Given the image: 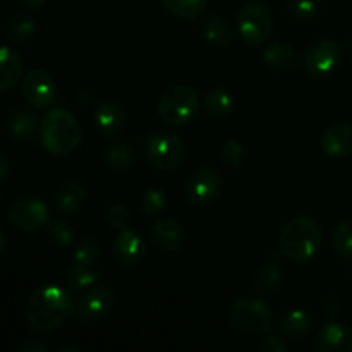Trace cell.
I'll return each instance as SVG.
<instances>
[{
    "instance_id": "6da1fadb",
    "label": "cell",
    "mask_w": 352,
    "mask_h": 352,
    "mask_svg": "<svg viewBox=\"0 0 352 352\" xmlns=\"http://www.w3.org/2000/svg\"><path fill=\"white\" fill-rule=\"evenodd\" d=\"M74 315V302L67 291L58 285L45 284L30 296L26 322L33 332L48 333L58 329Z\"/></svg>"
},
{
    "instance_id": "7a4b0ae2",
    "label": "cell",
    "mask_w": 352,
    "mask_h": 352,
    "mask_svg": "<svg viewBox=\"0 0 352 352\" xmlns=\"http://www.w3.org/2000/svg\"><path fill=\"white\" fill-rule=\"evenodd\" d=\"M322 226L308 215L289 220L278 237V251L292 263H306L313 260L322 250Z\"/></svg>"
},
{
    "instance_id": "3957f363",
    "label": "cell",
    "mask_w": 352,
    "mask_h": 352,
    "mask_svg": "<svg viewBox=\"0 0 352 352\" xmlns=\"http://www.w3.org/2000/svg\"><path fill=\"white\" fill-rule=\"evenodd\" d=\"M40 143L52 157H67L81 143V124L69 110H50L40 122Z\"/></svg>"
},
{
    "instance_id": "277c9868",
    "label": "cell",
    "mask_w": 352,
    "mask_h": 352,
    "mask_svg": "<svg viewBox=\"0 0 352 352\" xmlns=\"http://www.w3.org/2000/svg\"><path fill=\"white\" fill-rule=\"evenodd\" d=\"M199 96L191 86L177 85L165 89L157 105V112L168 126H186L199 112Z\"/></svg>"
},
{
    "instance_id": "5b68a950",
    "label": "cell",
    "mask_w": 352,
    "mask_h": 352,
    "mask_svg": "<svg viewBox=\"0 0 352 352\" xmlns=\"http://www.w3.org/2000/svg\"><path fill=\"white\" fill-rule=\"evenodd\" d=\"M229 320L234 329L248 336L268 332L274 323L270 305L260 298H241L230 306Z\"/></svg>"
},
{
    "instance_id": "8992f818",
    "label": "cell",
    "mask_w": 352,
    "mask_h": 352,
    "mask_svg": "<svg viewBox=\"0 0 352 352\" xmlns=\"http://www.w3.org/2000/svg\"><path fill=\"white\" fill-rule=\"evenodd\" d=\"M144 155L153 167L160 170H175L186 158L184 141L168 131H157L144 141Z\"/></svg>"
},
{
    "instance_id": "52a82bcc",
    "label": "cell",
    "mask_w": 352,
    "mask_h": 352,
    "mask_svg": "<svg viewBox=\"0 0 352 352\" xmlns=\"http://www.w3.org/2000/svg\"><path fill=\"white\" fill-rule=\"evenodd\" d=\"M236 28L239 36L246 43L260 45L270 38L274 31L272 10L261 2H248L241 7L236 17Z\"/></svg>"
},
{
    "instance_id": "ba28073f",
    "label": "cell",
    "mask_w": 352,
    "mask_h": 352,
    "mask_svg": "<svg viewBox=\"0 0 352 352\" xmlns=\"http://www.w3.org/2000/svg\"><path fill=\"white\" fill-rule=\"evenodd\" d=\"M10 222L23 232H36L50 220L47 203L33 195L19 196L10 206Z\"/></svg>"
},
{
    "instance_id": "9c48e42d",
    "label": "cell",
    "mask_w": 352,
    "mask_h": 352,
    "mask_svg": "<svg viewBox=\"0 0 352 352\" xmlns=\"http://www.w3.org/2000/svg\"><path fill=\"white\" fill-rule=\"evenodd\" d=\"M113 306H116V292L109 285H93L76 302L74 316L85 323L98 322L112 311Z\"/></svg>"
},
{
    "instance_id": "30bf717a",
    "label": "cell",
    "mask_w": 352,
    "mask_h": 352,
    "mask_svg": "<svg viewBox=\"0 0 352 352\" xmlns=\"http://www.w3.org/2000/svg\"><path fill=\"white\" fill-rule=\"evenodd\" d=\"M222 191V177L212 167L198 168L184 184V196L191 205L205 206L215 201Z\"/></svg>"
},
{
    "instance_id": "8fae6325",
    "label": "cell",
    "mask_w": 352,
    "mask_h": 352,
    "mask_svg": "<svg viewBox=\"0 0 352 352\" xmlns=\"http://www.w3.org/2000/svg\"><path fill=\"white\" fill-rule=\"evenodd\" d=\"M342 58V48L332 40L320 38L306 48L302 65L311 76H325L332 72Z\"/></svg>"
},
{
    "instance_id": "7c38bea8",
    "label": "cell",
    "mask_w": 352,
    "mask_h": 352,
    "mask_svg": "<svg viewBox=\"0 0 352 352\" xmlns=\"http://www.w3.org/2000/svg\"><path fill=\"white\" fill-rule=\"evenodd\" d=\"M55 91H57V86H55L54 78L45 69H31L23 78V85H21L23 98L34 109H45L52 105L55 100Z\"/></svg>"
},
{
    "instance_id": "4fadbf2b",
    "label": "cell",
    "mask_w": 352,
    "mask_h": 352,
    "mask_svg": "<svg viewBox=\"0 0 352 352\" xmlns=\"http://www.w3.org/2000/svg\"><path fill=\"white\" fill-rule=\"evenodd\" d=\"M112 256L122 267H136L146 256V243L134 230H119L112 244Z\"/></svg>"
},
{
    "instance_id": "5bb4252c",
    "label": "cell",
    "mask_w": 352,
    "mask_h": 352,
    "mask_svg": "<svg viewBox=\"0 0 352 352\" xmlns=\"http://www.w3.org/2000/svg\"><path fill=\"white\" fill-rule=\"evenodd\" d=\"M186 239H188L186 230L182 229L181 223L172 219L157 220L150 227L151 244L164 253H175V251L182 250Z\"/></svg>"
},
{
    "instance_id": "9a60e30c",
    "label": "cell",
    "mask_w": 352,
    "mask_h": 352,
    "mask_svg": "<svg viewBox=\"0 0 352 352\" xmlns=\"http://www.w3.org/2000/svg\"><path fill=\"white\" fill-rule=\"evenodd\" d=\"M93 117H95L96 129L103 138L119 136L126 127V112L122 105L113 100H107L96 105Z\"/></svg>"
},
{
    "instance_id": "2e32d148",
    "label": "cell",
    "mask_w": 352,
    "mask_h": 352,
    "mask_svg": "<svg viewBox=\"0 0 352 352\" xmlns=\"http://www.w3.org/2000/svg\"><path fill=\"white\" fill-rule=\"evenodd\" d=\"M315 349L318 352H352V330L342 323H327L316 333Z\"/></svg>"
},
{
    "instance_id": "e0dca14e",
    "label": "cell",
    "mask_w": 352,
    "mask_h": 352,
    "mask_svg": "<svg viewBox=\"0 0 352 352\" xmlns=\"http://www.w3.org/2000/svg\"><path fill=\"white\" fill-rule=\"evenodd\" d=\"M322 150L332 158H346L352 153V127L333 124L322 136Z\"/></svg>"
},
{
    "instance_id": "ac0fdd59",
    "label": "cell",
    "mask_w": 352,
    "mask_h": 352,
    "mask_svg": "<svg viewBox=\"0 0 352 352\" xmlns=\"http://www.w3.org/2000/svg\"><path fill=\"white\" fill-rule=\"evenodd\" d=\"M86 192L78 182H64L54 192V205L64 215H76L82 208Z\"/></svg>"
},
{
    "instance_id": "d6986e66",
    "label": "cell",
    "mask_w": 352,
    "mask_h": 352,
    "mask_svg": "<svg viewBox=\"0 0 352 352\" xmlns=\"http://www.w3.org/2000/svg\"><path fill=\"white\" fill-rule=\"evenodd\" d=\"M23 74V60L16 50L0 47V93L9 91L16 86Z\"/></svg>"
},
{
    "instance_id": "ffe728a7",
    "label": "cell",
    "mask_w": 352,
    "mask_h": 352,
    "mask_svg": "<svg viewBox=\"0 0 352 352\" xmlns=\"http://www.w3.org/2000/svg\"><path fill=\"white\" fill-rule=\"evenodd\" d=\"M313 329H315V318L302 309H291L280 318V332L285 337L301 339L311 333Z\"/></svg>"
},
{
    "instance_id": "44dd1931",
    "label": "cell",
    "mask_w": 352,
    "mask_h": 352,
    "mask_svg": "<svg viewBox=\"0 0 352 352\" xmlns=\"http://www.w3.org/2000/svg\"><path fill=\"white\" fill-rule=\"evenodd\" d=\"M7 129H9V134L14 140L31 141L36 134L38 119L30 110L17 109L10 112L9 119H7Z\"/></svg>"
},
{
    "instance_id": "7402d4cb",
    "label": "cell",
    "mask_w": 352,
    "mask_h": 352,
    "mask_svg": "<svg viewBox=\"0 0 352 352\" xmlns=\"http://www.w3.org/2000/svg\"><path fill=\"white\" fill-rule=\"evenodd\" d=\"M136 162V150L129 141H119L103 151V164L110 170L124 172L131 168Z\"/></svg>"
},
{
    "instance_id": "603a6c76",
    "label": "cell",
    "mask_w": 352,
    "mask_h": 352,
    "mask_svg": "<svg viewBox=\"0 0 352 352\" xmlns=\"http://www.w3.org/2000/svg\"><path fill=\"white\" fill-rule=\"evenodd\" d=\"M263 62L275 71H287L296 65L298 54H296L292 45L284 43V41H275L263 50Z\"/></svg>"
},
{
    "instance_id": "cb8c5ba5",
    "label": "cell",
    "mask_w": 352,
    "mask_h": 352,
    "mask_svg": "<svg viewBox=\"0 0 352 352\" xmlns=\"http://www.w3.org/2000/svg\"><path fill=\"white\" fill-rule=\"evenodd\" d=\"M285 278V270L277 261H268L261 265L253 277V287L261 294H270L277 291Z\"/></svg>"
},
{
    "instance_id": "d4e9b609",
    "label": "cell",
    "mask_w": 352,
    "mask_h": 352,
    "mask_svg": "<svg viewBox=\"0 0 352 352\" xmlns=\"http://www.w3.org/2000/svg\"><path fill=\"white\" fill-rule=\"evenodd\" d=\"M98 278H100L98 274H96L89 265H81V263H74L72 267H69L64 275L65 287L71 289V291L74 292L93 287V285L98 282Z\"/></svg>"
},
{
    "instance_id": "484cf974",
    "label": "cell",
    "mask_w": 352,
    "mask_h": 352,
    "mask_svg": "<svg viewBox=\"0 0 352 352\" xmlns=\"http://www.w3.org/2000/svg\"><path fill=\"white\" fill-rule=\"evenodd\" d=\"M205 110L212 117H226L232 112L234 98L226 88H212L205 95Z\"/></svg>"
},
{
    "instance_id": "4316f807",
    "label": "cell",
    "mask_w": 352,
    "mask_h": 352,
    "mask_svg": "<svg viewBox=\"0 0 352 352\" xmlns=\"http://www.w3.org/2000/svg\"><path fill=\"white\" fill-rule=\"evenodd\" d=\"M203 36L215 47H227L232 40V33H230L229 24L226 19L219 16H210L206 17L205 23L201 24Z\"/></svg>"
},
{
    "instance_id": "83f0119b",
    "label": "cell",
    "mask_w": 352,
    "mask_h": 352,
    "mask_svg": "<svg viewBox=\"0 0 352 352\" xmlns=\"http://www.w3.org/2000/svg\"><path fill=\"white\" fill-rule=\"evenodd\" d=\"M164 7L184 21L198 19L206 9V0H162Z\"/></svg>"
},
{
    "instance_id": "f1b7e54d",
    "label": "cell",
    "mask_w": 352,
    "mask_h": 352,
    "mask_svg": "<svg viewBox=\"0 0 352 352\" xmlns=\"http://www.w3.org/2000/svg\"><path fill=\"white\" fill-rule=\"evenodd\" d=\"M34 31H36V23L24 14H16L14 17H10L9 24H7V34L10 40L17 41V43H24L30 40Z\"/></svg>"
},
{
    "instance_id": "f546056e",
    "label": "cell",
    "mask_w": 352,
    "mask_h": 352,
    "mask_svg": "<svg viewBox=\"0 0 352 352\" xmlns=\"http://www.w3.org/2000/svg\"><path fill=\"white\" fill-rule=\"evenodd\" d=\"M140 205L141 210H143L146 215H160V213L167 208V192H165L164 189L157 188V186L144 189L143 195H141Z\"/></svg>"
},
{
    "instance_id": "4dcf8cb0",
    "label": "cell",
    "mask_w": 352,
    "mask_h": 352,
    "mask_svg": "<svg viewBox=\"0 0 352 352\" xmlns=\"http://www.w3.org/2000/svg\"><path fill=\"white\" fill-rule=\"evenodd\" d=\"M333 250L337 251L339 256H342L344 260L352 261V219L344 220L339 226L336 227L332 236Z\"/></svg>"
},
{
    "instance_id": "1f68e13d",
    "label": "cell",
    "mask_w": 352,
    "mask_h": 352,
    "mask_svg": "<svg viewBox=\"0 0 352 352\" xmlns=\"http://www.w3.org/2000/svg\"><path fill=\"white\" fill-rule=\"evenodd\" d=\"M100 253H102V248H100V243L95 237H82V239L76 244L74 263L89 265V267H93L95 261L100 258Z\"/></svg>"
},
{
    "instance_id": "d6a6232c",
    "label": "cell",
    "mask_w": 352,
    "mask_h": 352,
    "mask_svg": "<svg viewBox=\"0 0 352 352\" xmlns=\"http://www.w3.org/2000/svg\"><path fill=\"white\" fill-rule=\"evenodd\" d=\"M74 226H72L69 220H55V222H52L50 227H48V239H50L55 246H71V244L74 243Z\"/></svg>"
},
{
    "instance_id": "836d02e7",
    "label": "cell",
    "mask_w": 352,
    "mask_h": 352,
    "mask_svg": "<svg viewBox=\"0 0 352 352\" xmlns=\"http://www.w3.org/2000/svg\"><path fill=\"white\" fill-rule=\"evenodd\" d=\"M244 155H246V151H244L243 144H241L239 141L234 140L226 141L219 150L220 160H222L229 168H239L241 165H243Z\"/></svg>"
},
{
    "instance_id": "e575fe53",
    "label": "cell",
    "mask_w": 352,
    "mask_h": 352,
    "mask_svg": "<svg viewBox=\"0 0 352 352\" xmlns=\"http://www.w3.org/2000/svg\"><path fill=\"white\" fill-rule=\"evenodd\" d=\"M285 7L296 19L308 21L318 12L320 0H285Z\"/></svg>"
},
{
    "instance_id": "d590c367",
    "label": "cell",
    "mask_w": 352,
    "mask_h": 352,
    "mask_svg": "<svg viewBox=\"0 0 352 352\" xmlns=\"http://www.w3.org/2000/svg\"><path fill=\"white\" fill-rule=\"evenodd\" d=\"M131 220H133V213L122 203H116L109 208L107 212V222L110 227H113L116 230H124L129 227Z\"/></svg>"
},
{
    "instance_id": "8d00e7d4",
    "label": "cell",
    "mask_w": 352,
    "mask_h": 352,
    "mask_svg": "<svg viewBox=\"0 0 352 352\" xmlns=\"http://www.w3.org/2000/svg\"><path fill=\"white\" fill-rule=\"evenodd\" d=\"M287 349H289L287 344H285L282 339H278V337H274V336L267 337V339H263L256 346V351H261V352H285Z\"/></svg>"
},
{
    "instance_id": "74e56055",
    "label": "cell",
    "mask_w": 352,
    "mask_h": 352,
    "mask_svg": "<svg viewBox=\"0 0 352 352\" xmlns=\"http://www.w3.org/2000/svg\"><path fill=\"white\" fill-rule=\"evenodd\" d=\"M323 309H325V315L327 316H339L342 315V305H339V299L337 298H329L325 301V306H323Z\"/></svg>"
},
{
    "instance_id": "f35d334b",
    "label": "cell",
    "mask_w": 352,
    "mask_h": 352,
    "mask_svg": "<svg viewBox=\"0 0 352 352\" xmlns=\"http://www.w3.org/2000/svg\"><path fill=\"white\" fill-rule=\"evenodd\" d=\"M9 172H10V162H9V155L0 148V182L7 181L9 179Z\"/></svg>"
},
{
    "instance_id": "ab89813d",
    "label": "cell",
    "mask_w": 352,
    "mask_h": 352,
    "mask_svg": "<svg viewBox=\"0 0 352 352\" xmlns=\"http://www.w3.org/2000/svg\"><path fill=\"white\" fill-rule=\"evenodd\" d=\"M50 347L45 342H40V340H30V342H24L23 346L19 347V351L23 352H47Z\"/></svg>"
},
{
    "instance_id": "60d3db41",
    "label": "cell",
    "mask_w": 352,
    "mask_h": 352,
    "mask_svg": "<svg viewBox=\"0 0 352 352\" xmlns=\"http://www.w3.org/2000/svg\"><path fill=\"white\" fill-rule=\"evenodd\" d=\"M21 3L30 10H40L47 3V0H21Z\"/></svg>"
},
{
    "instance_id": "b9f144b4",
    "label": "cell",
    "mask_w": 352,
    "mask_h": 352,
    "mask_svg": "<svg viewBox=\"0 0 352 352\" xmlns=\"http://www.w3.org/2000/svg\"><path fill=\"white\" fill-rule=\"evenodd\" d=\"M3 248H6V236H3V230L0 227V254L3 253Z\"/></svg>"
},
{
    "instance_id": "7bdbcfd3",
    "label": "cell",
    "mask_w": 352,
    "mask_h": 352,
    "mask_svg": "<svg viewBox=\"0 0 352 352\" xmlns=\"http://www.w3.org/2000/svg\"><path fill=\"white\" fill-rule=\"evenodd\" d=\"M0 203H2V192H0Z\"/></svg>"
},
{
    "instance_id": "ee69618b",
    "label": "cell",
    "mask_w": 352,
    "mask_h": 352,
    "mask_svg": "<svg viewBox=\"0 0 352 352\" xmlns=\"http://www.w3.org/2000/svg\"><path fill=\"white\" fill-rule=\"evenodd\" d=\"M351 280H352V274H351Z\"/></svg>"
}]
</instances>
